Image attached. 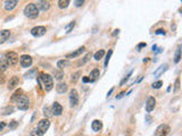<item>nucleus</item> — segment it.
I'll return each mask as SVG.
<instances>
[{
  "instance_id": "1",
  "label": "nucleus",
  "mask_w": 182,
  "mask_h": 136,
  "mask_svg": "<svg viewBox=\"0 0 182 136\" xmlns=\"http://www.w3.org/2000/svg\"><path fill=\"white\" fill-rule=\"evenodd\" d=\"M24 14L28 18L35 19L39 16V9L37 8L35 4H28L25 8H24Z\"/></svg>"
},
{
  "instance_id": "2",
  "label": "nucleus",
  "mask_w": 182,
  "mask_h": 136,
  "mask_svg": "<svg viewBox=\"0 0 182 136\" xmlns=\"http://www.w3.org/2000/svg\"><path fill=\"white\" fill-rule=\"evenodd\" d=\"M40 81L42 82V85L46 91H50V90L54 87V80L50 75L48 74H45V73H41L40 74Z\"/></svg>"
},
{
  "instance_id": "3",
  "label": "nucleus",
  "mask_w": 182,
  "mask_h": 136,
  "mask_svg": "<svg viewBox=\"0 0 182 136\" xmlns=\"http://www.w3.org/2000/svg\"><path fill=\"white\" fill-rule=\"evenodd\" d=\"M16 103H17V108L19 110H28V107H30V100L26 95L22 94L18 100L16 101Z\"/></svg>"
},
{
  "instance_id": "4",
  "label": "nucleus",
  "mask_w": 182,
  "mask_h": 136,
  "mask_svg": "<svg viewBox=\"0 0 182 136\" xmlns=\"http://www.w3.org/2000/svg\"><path fill=\"white\" fill-rule=\"evenodd\" d=\"M5 58H6V60H7V62H8V65L10 66H15L18 62V55H17L16 52H13V51L7 52Z\"/></svg>"
},
{
  "instance_id": "5",
  "label": "nucleus",
  "mask_w": 182,
  "mask_h": 136,
  "mask_svg": "<svg viewBox=\"0 0 182 136\" xmlns=\"http://www.w3.org/2000/svg\"><path fill=\"white\" fill-rule=\"evenodd\" d=\"M170 127L167 126V125H165V124H163V125H159L158 127H157V129H156V131H155V135L154 136H166L170 133Z\"/></svg>"
},
{
  "instance_id": "6",
  "label": "nucleus",
  "mask_w": 182,
  "mask_h": 136,
  "mask_svg": "<svg viewBox=\"0 0 182 136\" xmlns=\"http://www.w3.org/2000/svg\"><path fill=\"white\" fill-rule=\"evenodd\" d=\"M70 103L72 108H73V107H76L78 103H79V93H78V91L74 89L71 90V92H70Z\"/></svg>"
},
{
  "instance_id": "7",
  "label": "nucleus",
  "mask_w": 182,
  "mask_h": 136,
  "mask_svg": "<svg viewBox=\"0 0 182 136\" xmlns=\"http://www.w3.org/2000/svg\"><path fill=\"white\" fill-rule=\"evenodd\" d=\"M49 127H50V122H49V119H42V120H40L39 124H38V129L41 131L42 134H45V133L48 131Z\"/></svg>"
},
{
  "instance_id": "8",
  "label": "nucleus",
  "mask_w": 182,
  "mask_h": 136,
  "mask_svg": "<svg viewBox=\"0 0 182 136\" xmlns=\"http://www.w3.org/2000/svg\"><path fill=\"white\" fill-rule=\"evenodd\" d=\"M47 32V28L45 27V26H37V27H33L31 30V34H32L33 36H42V35H45Z\"/></svg>"
},
{
  "instance_id": "9",
  "label": "nucleus",
  "mask_w": 182,
  "mask_h": 136,
  "mask_svg": "<svg viewBox=\"0 0 182 136\" xmlns=\"http://www.w3.org/2000/svg\"><path fill=\"white\" fill-rule=\"evenodd\" d=\"M19 62H21V65L25 67V68H28L30 66L32 65V57L31 56H28V55H23V56L19 58Z\"/></svg>"
},
{
  "instance_id": "10",
  "label": "nucleus",
  "mask_w": 182,
  "mask_h": 136,
  "mask_svg": "<svg viewBox=\"0 0 182 136\" xmlns=\"http://www.w3.org/2000/svg\"><path fill=\"white\" fill-rule=\"evenodd\" d=\"M35 6H37L38 9L41 10V11H47L50 8V4H49V1H47V0H39L37 4H35Z\"/></svg>"
},
{
  "instance_id": "11",
  "label": "nucleus",
  "mask_w": 182,
  "mask_h": 136,
  "mask_svg": "<svg viewBox=\"0 0 182 136\" xmlns=\"http://www.w3.org/2000/svg\"><path fill=\"white\" fill-rule=\"evenodd\" d=\"M155 104H156L155 98L149 96L148 100H147V102H146V111H147V112H151L155 109Z\"/></svg>"
},
{
  "instance_id": "12",
  "label": "nucleus",
  "mask_w": 182,
  "mask_h": 136,
  "mask_svg": "<svg viewBox=\"0 0 182 136\" xmlns=\"http://www.w3.org/2000/svg\"><path fill=\"white\" fill-rule=\"evenodd\" d=\"M17 2H18V0H6L4 8H5L7 11H10V10H13L15 7H16Z\"/></svg>"
},
{
  "instance_id": "13",
  "label": "nucleus",
  "mask_w": 182,
  "mask_h": 136,
  "mask_svg": "<svg viewBox=\"0 0 182 136\" xmlns=\"http://www.w3.org/2000/svg\"><path fill=\"white\" fill-rule=\"evenodd\" d=\"M51 111L54 116H61V112H63V107L58 102H54L51 107Z\"/></svg>"
},
{
  "instance_id": "14",
  "label": "nucleus",
  "mask_w": 182,
  "mask_h": 136,
  "mask_svg": "<svg viewBox=\"0 0 182 136\" xmlns=\"http://www.w3.org/2000/svg\"><path fill=\"white\" fill-rule=\"evenodd\" d=\"M84 50H85V47L79 48L78 50L73 51L72 53H68V55H66V58H67V59H71V58H76V57L81 56V55H82V53L84 52Z\"/></svg>"
},
{
  "instance_id": "15",
  "label": "nucleus",
  "mask_w": 182,
  "mask_h": 136,
  "mask_svg": "<svg viewBox=\"0 0 182 136\" xmlns=\"http://www.w3.org/2000/svg\"><path fill=\"white\" fill-rule=\"evenodd\" d=\"M10 35V32L8 30H2L0 31V44H2L4 42H6Z\"/></svg>"
},
{
  "instance_id": "16",
  "label": "nucleus",
  "mask_w": 182,
  "mask_h": 136,
  "mask_svg": "<svg viewBox=\"0 0 182 136\" xmlns=\"http://www.w3.org/2000/svg\"><path fill=\"white\" fill-rule=\"evenodd\" d=\"M19 83V80L17 76H13L12 78L9 80V83H8V89L9 90H14Z\"/></svg>"
},
{
  "instance_id": "17",
  "label": "nucleus",
  "mask_w": 182,
  "mask_h": 136,
  "mask_svg": "<svg viewBox=\"0 0 182 136\" xmlns=\"http://www.w3.org/2000/svg\"><path fill=\"white\" fill-rule=\"evenodd\" d=\"M99 74H100V71H99L98 68H94V71H91L90 75H89V81L90 82H96L97 78L99 77Z\"/></svg>"
},
{
  "instance_id": "18",
  "label": "nucleus",
  "mask_w": 182,
  "mask_h": 136,
  "mask_svg": "<svg viewBox=\"0 0 182 136\" xmlns=\"http://www.w3.org/2000/svg\"><path fill=\"white\" fill-rule=\"evenodd\" d=\"M91 128L94 131H100V129L103 128V124L100 120H94L91 124Z\"/></svg>"
},
{
  "instance_id": "19",
  "label": "nucleus",
  "mask_w": 182,
  "mask_h": 136,
  "mask_svg": "<svg viewBox=\"0 0 182 136\" xmlns=\"http://www.w3.org/2000/svg\"><path fill=\"white\" fill-rule=\"evenodd\" d=\"M67 90H68V87H67V85H66L65 83H58V84H57V86H56V91L59 94L65 93Z\"/></svg>"
},
{
  "instance_id": "20",
  "label": "nucleus",
  "mask_w": 182,
  "mask_h": 136,
  "mask_svg": "<svg viewBox=\"0 0 182 136\" xmlns=\"http://www.w3.org/2000/svg\"><path fill=\"white\" fill-rule=\"evenodd\" d=\"M68 65H70V61L67 60V59H61V60L57 61V67H58L59 69L65 68V67H67Z\"/></svg>"
},
{
  "instance_id": "21",
  "label": "nucleus",
  "mask_w": 182,
  "mask_h": 136,
  "mask_svg": "<svg viewBox=\"0 0 182 136\" xmlns=\"http://www.w3.org/2000/svg\"><path fill=\"white\" fill-rule=\"evenodd\" d=\"M167 67H168V66L166 65V64H165V65H162V66H160V67L158 68V69H157V71H155L154 75L156 76V77H157V76H160V75H162V74L164 73V71L167 69Z\"/></svg>"
},
{
  "instance_id": "22",
  "label": "nucleus",
  "mask_w": 182,
  "mask_h": 136,
  "mask_svg": "<svg viewBox=\"0 0 182 136\" xmlns=\"http://www.w3.org/2000/svg\"><path fill=\"white\" fill-rule=\"evenodd\" d=\"M70 2H71V0H59V1H58V7H59L61 9H65V8L68 7Z\"/></svg>"
},
{
  "instance_id": "23",
  "label": "nucleus",
  "mask_w": 182,
  "mask_h": 136,
  "mask_svg": "<svg viewBox=\"0 0 182 136\" xmlns=\"http://www.w3.org/2000/svg\"><path fill=\"white\" fill-rule=\"evenodd\" d=\"M54 76L57 81H61L64 77V73L61 71V69H55L54 71Z\"/></svg>"
},
{
  "instance_id": "24",
  "label": "nucleus",
  "mask_w": 182,
  "mask_h": 136,
  "mask_svg": "<svg viewBox=\"0 0 182 136\" xmlns=\"http://www.w3.org/2000/svg\"><path fill=\"white\" fill-rule=\"evenodd\" d=\"M8 62L6 60V58H0V71H4L7 69Z\"/></svg>"
},
{
  "instance_id": "25",
  "label": "nucleus",
  "mask_w": 182,
  "mask_h": 136,
  "mask_svg": "<svg viewBox=\"0 0 182 136\" xmlns=\"http://www.w3.org/2000/svg\"><path fill=\"white\" fill-rule=\"evenodd\" d=\"M22 94H23V91H22L21 89H18L17 91H15V93L13 94V96H12V101H13V102L17 101V100L19 99V96H21Z\"/></svg>"
},
{
  "instance_id": "26",
  "label": "nucleus",
  "mask_w": 182,
  "mask_h": 136,
  "mask_svg": "<svg viewBox=\"0 0 182 136\" xmlns=\"http://www.w3.org/2000/svg\"><path fill=\"white\" fill-rule=\"evenodd\" d=\"M181 59V46H179L177 49V52H175V57H174V61L175 64H177Z\"/></svg>"
},
{
  "instance_id": "27",
  "label": "nucleus",
  "mask_w": 182,
  "mask_h": 136,
  "mask_svg": "<svg viewBox=\"0 0 182 136\" xmlns=\"http://www.w3.org/2000/svg\"><path fill=\"white\" fill-rule=\"evenodd\" d=\"M90 58H91V53H87V55H85V57H84V58H82V60H80L79 62H78V66H83L85 62H88Z\"/></svg>"
},
{
  "instance_id": "28",
  "label": "nucleus",
  "mask_w": 182,
  "mask_h": 136,
  "mask_svg": "<svg viewBox=\"0 0 182 136\" xmlns=\"http://www.w3.org/2000/svg\"><path fill=\"white\" fill-rule=\"evenodd\" d=\"M104 56H105V51L104 50H98L94 53V60H100V59H103Z\"/></svg>"
},
{
  "instance_id": "29",
  "label": "nucleus",
  "mask_w": 182,
  "mask_h": 136,
  "mask_svg": "<svg viewBox=\"0 0 182 136\" xmlns=\"http://www.w3.org/2000/svg\"><path fill=\"white\" fill-rule=\"evenodd\" d=\"M14 112V108L12 106H7L4 110H2V115H10V113Z\"/></svg>"
},
{
  "instance_id": "30",
  "label": "nucleus",
  "mask_w": 182,
  "mask_h": 136,
  "mask_svg": "<svg viewBox=\"0 0 182 136\" xmlns=\"http://www.w3.org/2000/svg\"><path fill=\"white\" fill-rule=\"evenodd\" d=\"M80 76H81V71H76V73H74V74L72 75V78H71V81H72L73 83H76V82H78V80H79Z\"/></svg>"
},
{
  "instance_id": "31",
  "label": "nucleus",
  "mask_w": 182,
  "mask_h": 136,
  "mask_svg": "<svg viewBox=\"0 0 182 136\" xmlns=\"http://www.w3.org/2000/svg\"><path fill=\"white\" fill-rule=\"evenodd\" d=\"M43 112H45V116H47V117H51V116H54V115H52L51 109L49 108V107H45Z\"/></svg>"
},
{
  "instance_id": "32",
  "label": "nucleus",
  "mask_w": 182,
  "mask_h": 136,
  "mask_svg": "<svg viewBox=\"0 0 182 136\" xmlns=\"http://www.w3.org/2000/svg\"><path fill=\"white\" fill-rule=\"evenodd\" d=\"M30 136H43V134H42L41 131H39V129H34V131H31V134H30Z\"/></svg>"
},
{
  "instance_id": "33",
  "label": "nucleus",
  "mask_w": 182,
  "mask_h": 136,
  "mask_svg": "<svg viewBox=\"0 0 182 136\" xmlns=\"http://www.w3.org/2000/svg\"><path fill=\"white\" fill-rule=\"evenodd\" d=\"M162 85H163V82H162V81H157V82L153 83V85H151V86H153V89H159Z\"/></svg>"
},
{
  "instance_id": "34",
  "label": "nucleus",
  "mask_w": 182,
  "mask_h": 136,
  "mask_svg": "<svg viewBox=\"0 0 182 136\" xmlns=\"http://www.w3.org/2000/svg\"><path fill=\"white\" fill-rule=\"evenodd\" d=\"M113 53V50H109L107 53V56H106V59H105V66L108 65V61H109V59H111V56H112Z\"/></svg>"
},
{
  "instance_id": "35",
  "label": "nucleus",
  "mask_w": 182,
  "mask_h": 136,
  "mask_svg": "<svg viewBox=\"0 0 182 136\" xmlns=\"http://www.w3.org/2000/svg\"><path fill=\"white\" fill-rule=\"evenodd\" d=\"M179 90H180V78H177L175 85H174V92H177Z\"/></svg>"
},
{
  "instance_id": "36",
  "label": "nucleus",
  "mask_w": 182,
  "mask_h": 136,
  "mask_svg": "<svg viewBox=\"0 0 182 136\" xmlns=\"http://www.w3.org/2000/svg\"><path fill=\"white\" fill-rule=\"evenodd\" d=\"M83 4H84V0H75V2H74L75 7H81Z\"/></svg>"
},
{
  "instance_id": "37",
  "label": "nucleus",
  "mask_w": 182,
  "mask_h": 136,
  "mask_svg": "<svg viewBox=\"0 0 182 136\" xmlns=\"http://www.w3.org/2000/svg\"><path fill=\"white\" fill-rule=\"evenodd\" d=\"M131 75H132V71H130V73H129V74H127V75H126L125 77H124V78H123V81L121 82V85H123L124 83H125V82H127V80L130 78V76H131Z\"/></svg>"
},
{
  "instance_id": "38",
  "label": "nucleus",
  "mask_w": 182,
  "mask_h": 136,
  "mask_svg": "<svg viewBox=\"0 0 182 136\" xmlns=\"http://www.w3.org/2000/svg\"><path fill=\"white\" fill-rule=\"evenodd\" d=\"M17 125H18V122H15V120H13V122L9 124V128H10V129H14V128H16V127H17Z\"/></svg>"
},
{
  "instance_id": "39",
  "label": "nucleus",
  "mask_w": 182,
  "mask_h": 136,
  "mask_svg": "<svg viewBox=\"0 0 182 136\" xmlns=\"http://www.w3.org/2000/svg\"><path fill=\"white\" fill-rule=\"evenodd\" d=\"M74 25H75V22H72V23H71L70 25H68V26L66 27V31H67V33H70V32H71V30L74 27Z\"/></svg>"
},
{
  "instance_id": "40",
  "label": "nucleus",
  "mask_w": 182,
  "mask_h": 136,
  "mask_svg": "<svg viewBox=\"0 0 182 136\" xmlns=\"http://www.w3.org/2000/svg\"><path fill=\"white\" fill-rule=\"evenodd\" d=\"M4 83H5V75L0 74V84H4Z\"/></svg>"
},
{
  "instance_id": "41",
  "label": "nucleus",
  "mask_w": 182,
  "mask_h": 136,
  "mask_svg": "<svg viewBox=\"0 0 182 136\" xmlns=\"http://www.w3.org/2000/svg\"><path fill=\"white\" fill-rule=\"evenodd\" d=\"M155 33H156V34H160V35H165V31H164V30H157Z\"/></svg>"
},
{
  "instance_id": "42",
  "label": "nucleus",
  "mask_w": 182,
  "mask_h": 136,
  "mask_svg": "<svg viewBox=\"0 0 182 136\" xmlns=\"http://www.w3.org/2000/svg\"><path fill=\"white\" fill-rule=\"evenodd\" d=\"M34 73H35V69H33V71H28V74H25V77H26V78H28V77H30V76L32 75V74H34Z\"/></svg>"
},
{
  "instance_id": "43",
  "label": "nucleus",
  "mask_w": 182,
  "mask_h": 136,
  "mask_svg": "<svg viewBox=\"0 0 182 136\" xmlns=\"http://www.w3.org/2000/svg\"><path fill=\"white\" fill-rule=\"evenodd\" d=\"M124 94H125V92H121V93L118 94V95H117L116 96V99H121V98H123V95H124Z\"/></svg>"
},
{
  "instance_id": "44",
  "label": "nucleus",
  "mask_w": 182,
  "mask_h": 136,
  "mask_svg": "<svg viewBox=\"0 0 182 136\" xmlns=\"http://www.w3.org/2000/svg\"><path fill=\"white\" fill-rule=\"evenodd\" d=\"M82 81H83L84 83H89V82H90V81H89V77H83Z\"/></svg>"
},
{
  "instance_id": "45",
  "label": "nucleus",
  "mask_w": 182,
  "mask_h": 136,
  "mask_svg": "<svg viewBox=\"0 0 182 136\" xmlns=\"http://www.w3.org/2000/svg\"><path fill=\"white\" fill-rule=\"evenodd\" d=\"M146 47V43H140L139 46H138V49H141V48H144Z\"/></svg>"
},
{
  "instance_id": "46",
  "label": "nucleus",
  "mask_w": 182,
  "mask_h": 136,
  "mask_svg": "<svg viewBox=\"0 0 182 136\" xmlns=\"http://www.w3.org/2000/svg\"><path fill=\"white\" fill-rule=\"evenodd\" d=\"M5 126H6L5 122H0V131H1V129H2V128H4Z\"/></svg>"
},
{
  "instance_id": "47",
  "label": "nucleus",
  "mask_w": 182,
  "mask_h": 136,
  "mask_svg": "<svg viewBox=\"0 0 182 136\" xmlns=\"http://www.w3.org/2000/svg\"><path fill=\"white\" fill-rule=\"evenodd\" d=\"M113 91H114V89H112L111 91H109V92H108V93H107V98H109V95L113 93Z\"/></svg>"
},
{
  "instance_id": "48",
  "label": "nucleus",
  "mask_w": 182,
  "mask_h": 136,
  "mask_svg": "<svg viewBox=\"0 0 182 136\" xmlns=\"http://www.w3.org/2000/svg\"><path fill=\"white\" fill-rule=\"evenodd\" d=\"M118 32H120L118 30H115V31H114V33H113V35H116V34H117Z\"/></svg>"
}]
</instances>
